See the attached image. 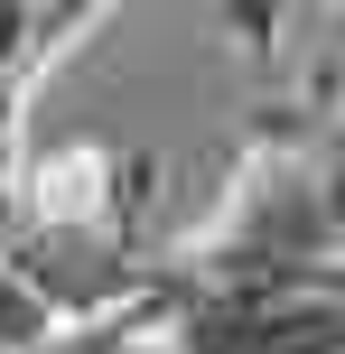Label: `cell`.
I'll list each match as a JSON object with an SVG mask.
<instances>
[{
  "mask_svg": "<svg viewBox=\"0 0 345 354\" xmlns=\"http://www.w3.org/2000/svg\"><path fill=\"white\" fill-rule=\"evenodd\" d=\"M56 354H159V345H140V336H122V326H103V336H75V345H56Z\"/></svg>",
  "mask_w": 345,
  "mask_h": 354,
  "instance_id": "1",
  "label": "cell"
},
{
  "mask_svg": "<svg viewBox=\"0 0 345 354\" xmlns=\"http://www.w3.org/2000/svg\"><path fill=\"white\" fill-rule=\"evenodd\" d=\"M317 196H327V224H336V243H345V149L317 168Z\"/></svg>",
  "mask_w": 345,
  "mask_h": 354,
  "instance_id": "2",
  "label": "cell"
}]
</instances>
